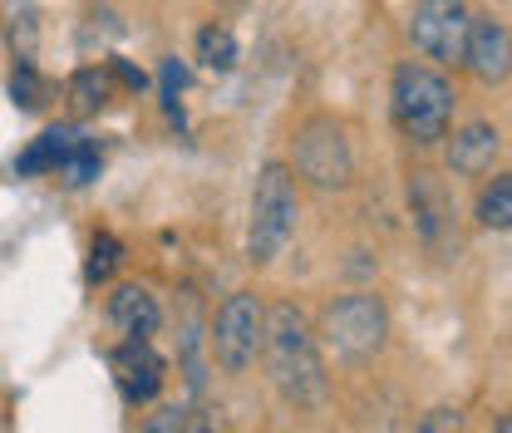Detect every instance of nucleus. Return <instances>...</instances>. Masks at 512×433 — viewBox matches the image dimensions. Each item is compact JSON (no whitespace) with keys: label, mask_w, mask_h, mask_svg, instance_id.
<instances>
[{"label":"nucleus","mask_w":512,"mask_h":433,"mask_svg":"<svg viewBox=\"0 0 512 433\" xmlns=\"http://www.w3.org/2000/svg\"><path fill=\"white\" fill-rule=\"evenodd\" d=\"M10 99H15L25 114H40V109L50 104V84L35 74V64H15V74H10Z\"/></svg>","instance_id":"obj_16"},{"label":"nucleus","mask_w":512,"mask_h":433,"mask_svg":"<svg viewBox=\"0 0 512 433\" xmlns=\"http://www.w3.org/2000/svg\"><path fill=\"white\" fill-rule=\"evenodd\" d=\"M158 79H163V104H168V114L178 119V94L188 89V69L178 60H163V69H158Z\"/></svg>","instance_id":"obj_21"},{"label":"nucleus","mask_w":512,"mask_h":433,"mask_svg":"<svg viewBox=\"0 0 512 433\" xmlns=\"http://www.w3.org/2000/svg\"><path fill=\"white\" fill-rule=\"evenodd\" d=\"M463 64H468V74H473L478 84H503V79H512V30L503 20L473 15Z\"/></svg>","instance_id":"obj_10"},{"label":"nucleus","mask_w":512,"mask_h":433,"mask_svg":"<svg viewBox=\"0 0 512 433\" xmlns=\"http://www.w3.org/2000/svg\"><path fill=\"white\" fill-rule=\"evenodd\" d=\"M109 94H114V89H109V74H104V69H79V74L69 79V99H74L84 114L104 109V104H109Z\"/></svg>","instance_id":"obj_17"},{"label":"nucleus","mask_w":512,"mask_h":433,"mask_svg":"<svg viewBox=\"0 0 512 433\" xmlns=\"http://www.w3.org/2000/svg\"><path fill=\"white\" fill-rule=\"evenodd\" d=\"M389 114L414 148H434L453 128V84L429 64H399L389 79Z\"/></svg>","instance_id":"obj_2"},{"label":"nucleus","mask_w":512,"mask_h":433,"mask_svg":"<svg viewBox=\"0 0 512 433\" xmlns=\"http://www.w3.org/2000/svg\"><path fill=\"white\" fill-rule=\"evenodd\" d=\"M493 429H498V433H512V414H503V419H493Z\"/></svg>","instance_id":"obj_25"},{"label":"nucleus","mask_w":512,"mask_h":433,"mask_svg":"<svg viewBox=\"0 0 512 433\" xmlns=\"http://www.w3.org/2000/svg\"><path fill=\"white\" fill-rule=\"evenodd\" d=\"M498 153H503V133L493 124H483V119H473V124H463L448 138V173L483 178V173H493Z\"/></svg>","instance_id":"obj_11"},{"label":"nucleus","mask_w":512,"mask_h":433,"mask_svg":"<svg viewBox=\"0 0 512 433\" xmlns=\"http://www.w3.org/2000/svg\"><path fill=\"white\" fill-rule=\"evenodd\" d=\"M79 138L69 133V128H45L20 158H15V173L20 178H40V173H60L64 158H69V148H74Z\"/></svg>","instance_id":"obj_13"},{"label":"nucleus","mask_w":512,"mask_h":433,"mask_svg":"<svg viewBox=\"0 0 512 433\" xmlns=\"http://www.w3.org/2000/svg\"><path fill=\"white\" fill-rule=\"evenodd\" d=\"M119 261H124L119 237H114V232H99V237L89 242V266H84V276H89V281H109Z\"/></svg>","instance_id":"obj_19"},{"label":"nucleus","mask_w":512,"mask_h":433,"mask_svg":"<svg viewBox=\"0 0 512 433\" xmlns=\"http://www.w3.org/2000/svg\"><path fill=\"white\" fill-rule=\"evenodd\" d=\"M409 212H414V227H419V242L434 251L439 261L458 256V227H453V197L434 173H414L409 178Z\"/></svg>","instance_id":"obj_8"},{"label":"nucleus","mask_w":512,"mask_h":433,"mask_svg":"<svg viewBox=\"0 0 512 433\" xmlns=\"http://www.w3.org/2000/svg\"><path fill=\"white\" fill-rule=\"evenodd\" d=\"M212 360L227 374H247L266 345V306L256 291H237L217 306V320H212Z\"/></svg>","instance_id":"obj_6"},{"label":"nucleus","mask_w":512,"mask_h":433,"mask_svg":"<svg viewBox=\"0 0 512 433\" xmlns=\"http://www.w3.org/2000/svg\"><path fill=\"white\" fill-rule=\"evenodd\" d=\"M109 69H114V74L124 79L128 89H143V84H148V79H143V69H133V64H124V60H114V64H109Z\"/></svg>","instance_id":"obj_24"},{"label":"nucleus","mask_w":512,"mask_h":433,"mask_svg":"<svg viewBox=\"0 0 512 433\" xmlns=\"http://www.w3.org/2000/svg\"><path fill=\"white\" fill-rule=\"evenodd\" d=\"M261 360H266V379L271 389L291 404V409H325L330 399V374L320 360V340L311 330V320L291 301H276L266 310V345H261Z\"/></svg>","instance_id":"obj_1"},{"label":"nucleus","mask_w":512,"mask_h":433,"mask_svg":"<svg viewBox=\"0 0 512 433\" xmlns=\"http://www.w3.org/2000/svg\"><path fill=\"white\" fill-rule=\"evenodd\" d=\"M60 173H64V178H69L74 187L94 183V178H99V153H94V143H84V138H79V143L69 148V158H64Z\"/></svg>","instance_id":"obj_20"},{"label":"nucleus","mask_w":512,"mask_h":433,"mask_svg":"<svg viewBox=\"0 0 512 433\" xmlns=\"http://www.w3.org/2000/svg\"><path fill=\"white\" fill-rule=\"evenodd\" d=\"M320 335L325 345L350 360V365H365L375 360L389 340V310L375 291H350V296H335L330 306L320 310Z\"/></svg>","instance_id":"obj_5"},{"label":"nucleus","mask_w":512,"mask_h":433,"mask_svg":"<svg viewBox=\"0 0 512 433\" xmlns=\"http://www.w3.org/2000/svg\"><path fill=\"white\" fill-rule=\"evenodd\" d=\"M296 217H301V197H296V178L286 163H266L256 173L252 187V222H247V261L252 266H271L296 237Z\"/></svg>","instance_id":"obj_3"},{"label":"nucleus","mask_w":512,"mask_h":433,"mask_svg":"<svg viewBox=\"0 0 512 433\" xmlns=\"http://www.w3.org/2000/svg\"><path fill=\"white\" fill-rule=\"evenodd\" d=\"M10 45L20 64L35 60V5L30 0H10Z\"/></svg>","instance_id":"obj_18"},{"label":"nucleus","mask_w":512,"mask_h":433,"mask_svg":"<svg viewBox=\"0 0 512 433\" xmlns=\"http://www.w3.org/2000/svg\"><path fill=\"white\" fill-rule=\"evenodd\" d=\"M468 30H473V10L463 0H414V10H409L414 50L439 64H463Z\"/></svg>","instance_id":"obj_7"},{"label":"nucleus","mask_w":512,"mask_h":433,"mask_svg":"<svg viewBox=\"0 0 512 433\" xmlns=\"http://www.w3.org/2000/svg\"><path fill=\"white\" fill-rule=\"evenodd\" d=\"M109 320H114L124 335H153V330L163 325V310L153 301V291H143V286H119V291L109 296Z\"/></svg>","instance_id":"obj_12"},{"label":"nucleus","mask_w":512,"mask_h":433,"mask_svg":"<svg viewBox=\"0 0 512 433\" xmlns=\"http://www.w3.org/2000/svg\"><path fill=\"white\" fill-rule=\"evenodd\" d=\"M291 173L316 192H345L355 183V148L340 119L311 114L291 133Z\"/></svg>","instance_id":"obj_4"},{"label":"nucleus","mask_w":512,"mask_h":433,"mask_svg":"<svg viewBox=\"0 0 512 433\" xmlns=\"http://www.w3.org/2000/svg\"><path fill=\"white\" fill-rule=\"evenodd\" d=\"M473 222L488 232H512V173H498L493 183H483L473 202Z\"/></svg>","instance_id":"obj_14"},{"label":"nucleus","mask_w":512,"mask_h":433,"mask_svg":"<svg viewBox=\"0 0 512 433\" xmlns=\"http://www.w3.org/2000/svg\"><path fill=\"white\" fill-rule=\"evenodd\" d=\"M109 370H114L128 404H148V399H158L168 365H163V355L148 345V335H128L119 350H109Z\"/></svg>","instance_id":"obj_9"},{"label":"nucleus","mask_w":512,"mask_h":433,"mask_svg":"<svg viewBox=\"0 0 512 433\" xmlns=\"http://www.w3.org/2000/svg\"><path fill=\"white\" fill-rule=\"evenodd\" d=\"M143 433H173V429H197V419H188V409H158L153 419L138 424Z\"/></svg>","instance_id":"obj_22"},{"label":"nucleus","mask_w":512,"mask_h":433,"mask_svg":"<svg viewBox=\"0 0 512 433\" xmlns=\"http://www.w3.org/2000/svg\"><path fill=\"white\" fill-rule=\"evenodd\" d=\"M414 429L419 433H458L463 429V414H458V409H429Z\"/></svg>","instance_id":"obj_23"},{"label":"nucleus","mask_w":512,"mask_h":433,"mask_svg":"<svg viewBox=\"0 0 512 433\" xmlns=\"http://www.w3.org/2000/svg\"><path fill=\"white\" fill-rule=\"evenodd\" d=\"M197 60H202V69H212V74H227V69H237V60H242V45H237V35L227 25H207L197 35Z\"/></svg>","instance_id":"obj_15"}]
</instances>
